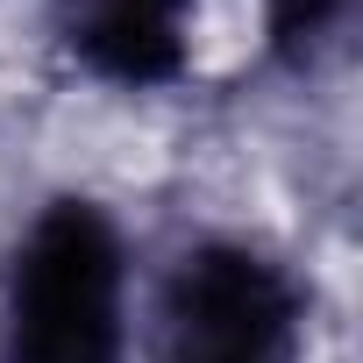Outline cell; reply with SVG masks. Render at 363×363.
<instances>
[{
	"label": "cell",
	"instance_id": "6da1fadb",
	"mask_svg": "<svg viewBox=\"0 0 363 363\" xmlns=\"http://www.w3.org/2000/svg\"><path fill=\"white\" fill-rule=\"evenodd\" d=\"M121 292H128V250L107 207L79 193L50 200L15 242L0 363H121L128 356Z\"/></svg>",
	"mask_w": 363,
	"mask_h": 363
},
{
	"label": "cell",
	"instance_id": "7a4b0ae2",
	"mask_svg": "<svg viewBox=\"0 0 363 363\" xmlns=\"http://www.w3.org/2000/svg\"><path fill=\"white\" fill-rule=\"evenodd\" d=\"M164 363H299L306 299L257 242H193L157 299Z\"/></svg>",
	"mask_w": 363,
	"mask_h": 363
},
{
	"label": "cell",
	"instance_id": "3957f363",
	"mask_svg": "<svg viewBox=\"0 0 363 363\" xmlns=\"http://www.w3.org/2000/svg\"><path fill=\"white\" fill-rule=\"evenodd\" d=\"M200 0H57V36L100 86L157 93L193 65Z\"/></svg>",
	"mask_w": 363,
	"mask_h": 363
},
{
	"label": "cell",
	"instance_id": "277c9868",
	"mask_svg": "<svg viewBox=\"0 0 363 363\" xmlns=\"http://www.w3.org/2000/svg\"><path fill=\"white\" fill-rule=\"evenodd\" d=\"M342 15H349V0H264V43H271L278 65L306 72V65L335 43Z\"/></svg>",
	"mask_w": 363,
	"mask_h": 363
}]
</instances>
